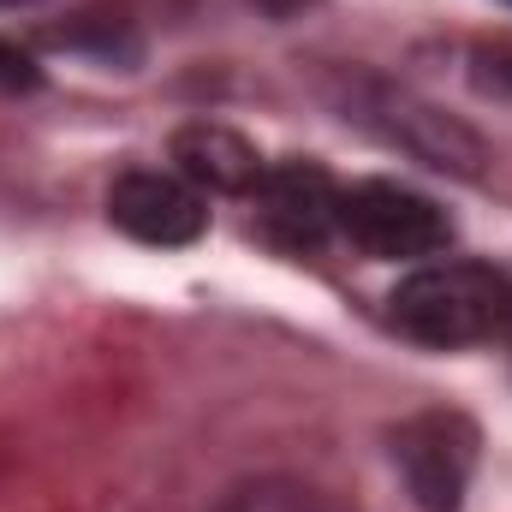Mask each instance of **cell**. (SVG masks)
I'll return each instance as SVG.
<instances>
[{
	"label": "cell",
	"instance_id": "6",
	"mask_svg": "<svg viewBox=\"0 0 512 512\" xmlns=\"http://www.w3.org/2000/svg\"><path fill=\"white\" fill-rule=\"evenodd\" d=\"M108 215H114V227L131 233L137 245H161V251H167V245H191V239H203V227H209L203 191H197L191 179L155 173V167H137L126 179H114Z\"/></svg>",
	"mask_w": 512,
	"mask_h": 512
},
{
	"label": "cell",
	"instance_id": "2",
	"mask_svg": "<svg viewBox=\"0 0 512 512\" xmlns=\"http://www.w3.org/2000/svg\"><path fill=\"white\" fill-rule=\"evenodd\" d=\"M477 423L465 411H417L393 435V459L405 471V489L417 495L423 512H459L465 489L477 477Z\"/></svg>",
	"mask_w": 512,
	"mask_h": 512
},
{
	"label": "cell",
	"instance_id": "8",
	"mask_svg": "<svg viewBox=\"0 0 512 512\" xmlns=\"http://www.w3.org/2000/svg\"><path fill=\"white\" fill-rule=\"evenodd\" d=\"M221 512H352L340 495L316 489V483H298V477H262V483H245L233 489Z\"/></svg>",
	"mask_w": 512,
	"mask_h": 512
},
{
	"label": "cell",
	"instance_id": "4",
	"mask_svg": "<svg viewBox=\"0 0 512 512\" xmlns=\"http://www.w3.org/2000/svg\"><path fill=\"white\" fill-rule=\"evenodd\" d=\"M358 120H370V126L382 131L387 143H399L405 155H417V161H429V167H441V173H459V179H471L477 167H483V143H477V131L453 126L447 114H435L429 102H417V96H405V90H393V84H358Z\"/></svg>",
	"mask_w": 512,
	"mask_h": 512
},
{
	"label": "cell",
	"instance_id": "13",
	"mask_svg": "<svg viewBox=\"0 0 512 512\" xmlns=\"http://www.w3.org/2000/svg\"><path fill=\"white\" fill-rule=\"evenodd\" d=\"M501 340H507V346H512V322H507V334H501Z\"/></svg>",
	"mask_w": 512,
	"mask_h": 512
},
{
	"label": "cell",
	"instance_id": "9",
	"mask_svg": "<svg viewBox=\"0 0 512 512\" xmlns=\"http://www.w3.org/2000/svg\"><path fill=\"white\" fill-rule=\"evenodd\" d=\"M471 66H477V84H483L489 96H512V36H489V42H477Z\"/></svg>",
	"mask_w": 512,
	"mask_h": 512
},
{
	"label": "cell",
	"instance_id": "7",
	"mask_svg": "<svg viewBox=\"0 0 512 512\" xmlns=\"http://www.w3.org/2000/svg\"><path fill=\"white\" fill-rule=\"evenodd\" d=\"M173 161H179V179L221 197H251L262 179V155L233 126H185L173 137Z\"/></svg>",
	"mask_w": 512,
	"mask_h": 512
},
{
	"label": "cell",
	"instance_id": "5",
	"mask_svg": "<svg viewBox=\"0 0 512 512\" xmlns=\"http://www.w3.org/2000/svg\"><path fill=\"white\" fill-rule=\"evenodd\" d=\"M256 221L286 251H316L340 227V185L316 161H280L256 179Z\"/></svg>",
	"mask_w": 512,
	"mask_h": 512
},
{
	"label": "cell",
	"instance_id": "11",
	"mask_svg": "<svg viewBox=\"0 0 512 512\" xmlns=\"http://www.w3.org/2000/svg\"><path fill=\"white\" fill-rule=\"evenodd\" d=\"M268 18H292V12H304V6H316V0H256Z\"/></svg>",
	"mask_w": 512,
	"mask_h": 512
},
{
	"label": "cell",
	"instance_id": "3",
	"mask_svg": "<svg viewBox=\"0 0 512 512\" xmlns=\"http://www.w3.org/2000/svg\"><path fill=\"white\" fill-rule=\"evenodd\" d=\"M340 233L370 256H435L453 227L447 215L411 191V185H393V179H364V185H346L340 191Z\"/></svg>",
	"mask_w": 512,
	"mask_h": 512
},
{
	"label": "cell",
	"instance_id": "10",
	"mask_svg": "<svg viewBox=\"0 0 512 512\" xmlns=\"http://www.w3.org/2000/svg\"><path fill=\"white\" fill-rule=\"evenodd\" d=\"M0 90H36V66L12 42H0Z\"/></svg>",
	"mask_w": 512,
	"mask_h": 512
},
{
	"label": "cell",
	"instance_id": "12",
	"mask_svg": "<svg viewBox=\"0 0 512 512\" xmlns=\"http://www.w3.org/2000/svg\"><path fill=\"white\" fill-rule=\"evenodd\" d=\"M0 6H30V0H0Z\"/></svg>",
	"mask_w": 512,
	"mask_h": 512
},
{
	"label": "cell",
	"instance_id": "1",
	"mask_svg": "<svg viewBox=\"0 0 512 512\" xmlns=\"http://www.w3.org/2000/svg\"><path fill=\"white\" fill-rule=\"evenodd\" d=\"M393 322L399 334L441 352L501 340L512 322V280L489 262H429L399 280Z\"/></svg>",
	"mask_w": 512,
	"mask_h": 512
}]
</instances>
